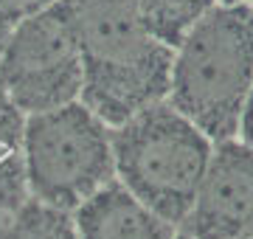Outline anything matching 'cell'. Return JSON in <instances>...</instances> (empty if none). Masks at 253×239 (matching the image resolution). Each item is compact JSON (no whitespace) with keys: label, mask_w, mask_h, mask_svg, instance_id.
<instances>
[{"label":"cell","mask_w":253,"mask_h":239,"mask_svg":"<svg viewBox=\"0 0 253 239\" xmlns=\"http://www.w3.org/2000/svg\"><path fill=\"white\" fill-rule=\"evenodd\" d=\"M251 6H253V0H251Z\"/></svg>","instance_id":"obj_16"},{"label":"cell","mask_w":253,"mask_h":239,"mask_svg":"<svg viewBox=\"0 0 253 239\" xmlns=\"http://www.w3.org/2000/svg\"><path fill=\"white\" fill-rule=\"evenodd\" d=\"M0 87L23 116L82 99V56L62 0L28 17L6 40Z\"/></svg>","instance_id":"obj_5"},{"label":"cell","mask_w":253,"mask_h":239,"mask_svg":"<svg viewBox=\"0 0 253 239\" xmlns=\"http://www.w3.org/2000/svg\"><path fill=\"white\" fill-rule=\"evenodd\" d=\"M54 3L56 0H0V51L6 45V40L14 34V28Z\"/></svg>","instance_id":"obj_11"},{"label":"cell","mask_w":253,"mask_h":239,"mask_svg":"<svg viewBox=\"0 0 253 239\" xmlns=\"http://www.w3.org/2000/svg\"><path fill=\"white\" fill-rule=\"evenodd\" d=\"M23 166L31 197L73 214L116 180L113 127L82 99L26 116Z\"/></svg>","instance_id":"obj_4"},{"label":"cell","mask_w":253,"mask_h":239,"mask_svg":"<svg viewBox=\"0 0 253 239\" xmlns=\"http://www.w3.org/2000/svg\"><path fill=\"white\" fill-rule=\"evenodd\" d=\"M0 239H79L71 211L28 197L20 208L0 217Z\"/></svg>","instance_id":"obj_9"},{"label":"cell","mask_w":253,"mask_h":239,"mask_svg":"<svg viewBox=\"0 0 253 239\" xmlns=\"http://www.w3.org/2000/svg\"><path fill=\"white\" fill-rule=\"evenodd\" d=\"M253 90V6L214 3L174 45L166 101L208 138L239 135Z\"/></svg>","instance_id":"obj_2"},{"label":"cell","mask_w":253,"mask_h":239,"mask_svg":"<svg viewBox=\"0 0 253 239\" xmlns=\"http://www.w3.org/2000/svg\"><path fill=\"white\" fill-rule=\"evenodd\" d=\"M245 239H253V234H251V237H245Z\"/></svg>","instance_id":"obj_15"},{"label":"cell","mask_w":253,"mask_h":239,"mask_svg":"<svg viewBox=\"0 0 253 239\" xmlns=\"http://www.w3.org/2000/svg\"><path fill=\"white\" fill-rule=\"evenodd\" d=\"M174 239H197V237H191V234H186V231L177 228V234H174Z\"/></svg>","instance_id":"obj_13"},{"label":"cell","mask_w":253,"mask_h":239,"mask_svg":"<svg viewBox=\"0 0 253 239\" xmlns=\"http://www.w3.org/2000/svg\"><path fill=\"white\" fill-rule=\"evenodd\" d=\"M180 231L197 239H245L253 234V147L248 141L225 138L214 144Z\"/></svg>","instance_id":"obj_6"},{"label":"cell","mask_w":253,"mask_h":239,"mask_svg":"<svg viewBox=\"0 0 253 239\" xmlns=\"http://www.w3.org/2000/svg\"><path fill=\"white\" fill-rule=\"evenodd\" d=\"M217 3H251V0H217Z\"/></svg>","instance_id":"obj_14"},{"label":"cell","mask_w":253,"mask_h":239,"mask_svg":"<svg viewBox=\"0 0 253 239\" xmlns=\"http://www.w3.org/2000/svg\"><path fill=\"white\" fill-rule=\"evenodd\" d=\"M239 138L248 141L253 147V90H251V99H248V107L242 113V124H239Z\"/></svg>","instance_id":"obj_12"},{"label":"cell","mask_w":253,"mask_h":239,"mask_svg":"<svg viewBox=\"0 0 253 239\" xmlns=\"http://www.w3.org/2000/svg\"><path fill=\"white\" fill-rule=\"evenodd\" d=\"M82 56V101L110 127L169 96L174 48L135 0H62Z\"/></svg>","instance_id":"obj_1"},{"label":"cell","mask_w":253,"mask_h":239,"mask_svg":"<svg viewBox=\"0 0 253 239\" xmlns=\"http://www.w3.org/2000/svg\"><path fill=\"white\" fill-rule=\"evenodd\" d=\"M135 3L146 17V23L155 28V34L174 48L183 40V34L217 0H135Z\"/></svg>","instance_id":"obj_10"},{"label":"cell","mask_w":253,"mask_h":239,"mask_svg":"<svg viewBox=\"0 0 253 239\" xmlns=\"http://www.w3.org/2000/svg\"><path fill=\"white\" fill-rule=\"evenodd\" d=\"M23 124L26 116L0 87V217L11 214L31 197L23 166Z\"/></svg>","instance_id":"obj_8"},{"label":"cell","mask_w":253,"mask_h":239,"mask_svg":"<svg viewBox=\"0 0 253 239\" xmlns=\"http://www.w3.org/2000/svg\"><path fill=\"white\" fill-rule=\"evenodd\" d=\"M79 239H174L172 222L146 208L124 183L110 180L73 211Z\"/></svg>","instance_id":"obj_7"},{"label":"cell","mask_w":253,"mask_h":239,"mask_svg":"<svg viewBox=\"0 0 253 239\" xmlns=\"http://www.w3.org/2000/svg\"><path fill=\"white\" fill-rule=\"evenodd\" d=\"M214 141L169 101H155L113 127L116 180L180 228L206 177Z\"/></svg>","instance_id":"obj_3"}]
</instances>
